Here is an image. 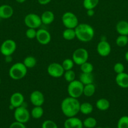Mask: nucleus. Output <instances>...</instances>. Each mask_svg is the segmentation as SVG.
<instances>
[{
    "label": "nucleus",
    "mask_w": 128,
    "mask_h": 128,
    "mask_svg": "<svg viewBox=\"0 0 128 128\" xmlns=\"http://www.w3.org/2000/svg\"><path fill=\"white\" fill-rule=\"evenodd\" d=\"M80 102L79 100L74 98H65L61 102V110L66 117L70 118L77 116L80 112Z\"/></svg>",
    "instance_id": "f257e3e1"
},
{
    "label": "nucleus",
    "mask_w": 128,
    "mask_h": 128,
    "mask_svg": "<svg viewBox=\"0 0 128 128\" xmlns=\"http://www.w3.org/2000/svg\"><path fill=\"white\" fill-rule=\"evenodd\" d=\"M76 38L81 42H87L93 40L95 31L92 26L87 23H79L75 28Z\"/></svg>",
    "instance_id": "f03ea898"
},
{
    "label": "nucleus",
    "mask_w": 128,
    "mask_h": 128,
    "mask_svg": "<svg viewBox=\"0 0 128 128\" xmlns=\"http://www.w3.org/2000/svg\"><path fill=\"white\" fill-rule=\"evenodd\" d=\"M28 72V69L24 64L21 62H18L13 64L9 70V76L12 80L15 81L22 80L26 76Z\"/></svg>",
    "instance_id": "7ed1b4c3"
},
{
    "label": "nucleus",
    "mask_w": 128,
    "mask_h": 128,
    "mask_svg": "<svg viewBox=\"0 0 128 128\" xmlns=\"http://www.w3.org/2000/svg\"><path fill=\"white\" fill-rule=\"evenodd\" d=\"M84 85L79 80H75L74 81L69 82L67 86V92L69 96L79 98L83 95Z\"/></svg>",
    "instance_id": "20e7f679"
},
{
    "label": "nucleus",
    "mask_w": 128,
    "mask_h": 128,
    "mask_svg": "<svg viewBox=\"0 0 128 128\" xmlns=\"http://www.w3.org/2000/svg\"><path fill=\"white\" fill-rule=\"evenodd\" d=\"M61 22L66 28L75 29L79 24L77 16L72 12L67 11L63 14Z\"/></svg>",
    "instance_id": "39448f33"
},
{
    "label": "nucleus",
    "mask_w": 128,
    "mask_h": 128,
    "mask_svg": "<svg viewBox=\"0 0 128 128\" xmlns=\"http://www.w3.org/2000/svg\"><path fill=\"white\" fill-rule=\"evenodd\" d=\"M89 54L87 50L84 48H79L74 51L72 56V59L75 64L80 66L84 62L88 61Z\"/></svg>",
    "instance_id": "423d86ee"
},
{
    "label": "nucleus",
    "mask_w": 128,
    "mask_h": 128,
    "mask_svg": "<svg viewBox=\"0 0 128 128\" xmlns=\"http://www.w3.org/2000/svg\"><path fill=\"white\" fill-rule=\"evenodd\" d=\"M25 103L21 106L18 107L15 109L14 111V118H15L16 121L21 122V123H26L30 120V112L25 106Z\"/></svg>",
    "instance_id": "0eeeda50"
},
{
    "label": "nucleus",
    "mask_w": 128,
    "mask_h": 128,
    "mask_svg": "<svg viewBox=\"0 0 128 128\" xmlns=\"http://www.w3.org/2000/svg\"><path fill=\"white\" fill-rule=\"evenodd\" d=\"M17 48L16 42L11 39L4 41L0 46V52L4 56H12Z\"/></svg>",
    "instance_id": "6e6552de"
},
{
    "label": "nucleus",
    "mask_w": 128,
    "mask_h": 128,
    "mask_svg": "<svg viewBox=\"0 0 128 128\" xmlns=\"http://www.w3.org/2000/svg\"><path fill=\"white\" fill-rule=\"evenodd\" d=\"M24 23L28 28L37 29L42 24L41 17L36 13H29L24 18Z\"/></svg>",
    "instance_id": "1a4fd4ad"
},
{
    "label": "nucleus",
    "mask_w": 128,
    "mask_h": 128,
    "mask_svg": "<svg viewBox=\"0 0 128 128\" xmlns=\"http://www.w3.org/2000/svg\"><path fill=\"white\" fill-rule=\"evenodd\" d=\"M47 72L49 76L54 78H59L63 76L65 70L63 68L61 64L58 62H51L48 66Z\"/></svg>",
    "instance_id": "9d476101"
},
{
    "label": "nucleus",
    "mask_w": 128,
    "mask_h": 128,
    "mask_svg": "<svg viewBox=\"0 0 128 128\" xmlns=\"http://www.w3.org/2000/svg\"><path fill=\"white\" fill-rule=\"evenodd\" d=\"M36 39L38 42L41 45H47L51 40V34L45 29H38L36 31Z\"/></svg>",
    "instance_id": "9b49d317"
},
{
    "label": "nucleus",
    "mask_w": 128,
    "mask_h": 128,
    "mask_svg": "<svg viewBox=\"0 0 128 128\" xmlns=\"http://www.w3.org/2000/svg\"><path fill=\"white\" fill-rule=\"evenodd\" d=\"M96 50L99 56L102 57H107L111 52V46L108 41L102 40L98 42Z\"/></svg>",
    "instance_id": "f8f14e48"
},
{
    "label": "nucleus",
    "mask_w": 128,
    "mask_h": 128,
    "mask_svg": "<svg viewBox=\"0 0 128 128\" xmlns=\"http://www.w3.org/2000/svg\"><path fill=\"white\" fill-rule=\"evenodd\" d=\"M45 100L44 94L38 90L33 91L30 95V101L34 106H42L45 102Z\"/></svg>",
    "instance_id": "ddd939ff"
},
{
    "label": "nucleus",
    "mask_w": 128,
    "mask_h": 128,
    "mask_svg": "<svg viewBox=\"0 0 128 128\" xmlns=\"http://www.w3.org/2000/svg\"><path fill=\"white\" fill-rule=\"evenodd\" d=\"M10 105L13 106L15 109L18 107L21 106L25 103V97L21 92H14L10 97Z\"/></svg>",
    "instance_id": "4468645a"
},
{
    "label": "nucleus",
    "mask_w": 128,
    "mask_h": 128,
    "mask_svg": "<svg viewBox=\"0 0 128 128\" xmlns=\"http://www.w3.org/2000/svg\"><path fill=\"white\" fill-rule=\"evenodd\" d=\"M83 127L82 121L75 116L68 118L64 122L65 128H83Z\"/></svg>",
    "instance_id": "2eb2a0df"
},
{
    "label": "nucleus",
    "mask_w": 128,
    "mask_h": 128,
    "mask_svg": "<svg viewBox=\"0 0 128 128\" xmlns=\"http://www.w3.org/2000/svg\"><path fill=\"white\" fill-rule=\"evenodd\" d=\"M115 82L117 85L122 88H128V74L125 72L117 74L115 76Z\"/></svg>",
    "instance_id": "dca6fc26"
},
{
    "label": "nucleus",
    "mask_w": 128,
    "mask_h": 128,
    "mask_svg": "<svg viewBox=\"0 0 128 128\" xmlns=\"http://www.w3.org/2000/svg\"><path fill=\"white\" fill-rule=\"evenodd\" d=\"M14 14L13 8L8 4H3L0 6V17L1 19H9Z\"/></svg>",
    "instance_id": "f3484780"
},
{
    "label": "nucleus",
    "mask_w": 128,
    "mask_h": 128,
    "mask_svg": "<svg viewBox=\"0 0 128 128\" xmlns=\"http://www.w3.org/2000/svg\"><path fill=\"white\" fill-rule=\"evenodd\" d=\"M42 24L49 25L52 23L55 20V14L51 11H45L40 16Z\"/></svg>",
    "instance_id": "a211bd4d"
},
{
    "label": "nucleus",
    "mask_w": 128,
    "mask_h": 128,
    "mask_svg": "<svg viewBox=\"0 0 128 128\" xmlns=\"http://www.w3.org/2000/svg\"><path fill=\"white\" fill-rule=\"evenodd\" d=\"M116 31L119 35L128 36V22L124 20L119 21L115 26Z\"/></svg>",
    "instance_id": "6ab92c4d"
},
{
    "label": "nucleus",
    "mask_w": 128,
    "mask_h": 128,
    "mask_svg": "<svg viewBox=\"0 0 128 128\" xmlns=\"http://www.w3.org/2000/svg\"><path fill=\"white\" fill-rule=\"evenodd\" d=\"M79 81L84 85L94 83V76L92 72L91 73H85L82 72L79 76Z\"/></svg>",
    "instance_id": "aec40b11"
},
{
    "label": "nucleus",
    "mask_w": 128,
    "mask_h": 128,
    "mask_svg": "<svg viewBox=\"0 0 128 128\" xmlns=\"http://www.w3.org/2000/svg\"><path fill=\"white\" fill-rule=\"evenodd\" d=\"M110 106V102L105 98H100L95 102V106L97 109L100 111H107L109 109Z\"/></svg>",
    "instance_id": "412c9836"
},
{
    "label": "nucleus",
    "mask_w": 128,
    "mask_h": 128,
    "mask_svg": "<svg viewBox=\"0 0 128 128\" xmlns=\"http://www.w3.org/2000/svg\"><path fill=\"white\" fill-rule=\"evenodd\" d=\"M94 107L91 103L89 102H84L80 103V112L83 114L88 115L92 112Z\"/></svg>",
    "instance_id": "4be33fe9"
},
{
    "label": "nucleus",
    "mask_w": 128,
    "mask_h": 128,
    "mask_svg": "<svg viewBox=\"0 0 128 128\" xmlns=\"http://www.w3.org/2000/svg\"><path fill=\"white\" fill-rule=\"evenodd\" d=\"M62 36L67 41H72L76 38L75 29L66 28L62 32Z\"/></svg>",
    "instance_id": "5701e85b"
},
{
    "label": "nucleus",
    "mask_w": 128,
    "mask_h": 128,
    "mask_svg": "<svg viewBox=\"0 0 128 128\" xmlns=\"http://www.w3.org/2000/svg\"><path fill=\"white\" fill-rule=\"evenodd\" d=\"M95 86L94 83L84 85L83 95L86 97H91L95 94Z\"/></svg>",
    "instance_id": "b1692460"
},
{
    "label": "nucleus",
    "mask_w": 128,
    "mask_h": 128,
    "mask_svg": "<svg viewBox=\"0 0 128 128\" xmlns=\"http://www.w3.org/2000/svg\"><path fill=\"white\" fill-rule=\"evenodd\" d=\"M44 114V110L42 106H34L31 110L30 114L33 118L35 120L41 118Z\"/></svg>",
    "instance_id": "393cba45"
},
{
    "label": "nucleus",
    "mask_w": 128,
    "mask_h": 128,
    "mask_svg": "<svg viewBox=\"0 0 128 128\" xmlns=\"http://www.w3.org/2000/svg\"><path fill=\"white\" fill-rule=\"evenodd\" d=\"M23 63L27 68V69H31L36 65L37 60L34 56H28L24 59Z\"/></svg>",
    "instance_id": "a878e982"
},
{
    "label": "nucleus",
    "mask_w": 128,
    "mask_h": 128,
    "mask_svg": "<svg viewBox=\"0 0 128 128\" xmlns=\"http://www.w3.org/2000/svg\"><path fill=\"white\" fill-rule=\"evenodd\" d=\"M82 122L84 126L86 128H94L96 127L97 121L93 117L87 118Z\"/></svg>",
    "instance_id": "bb28decb"
},
{
    "label": "nucleus",
    "mask_w": 128,
    "mask_h": 128,
    "mask_svg": "<svg viewBox=\"0 0 128 128\" xmlns=\"http://www.w3.org/2000/svg\"><path fill=\"white\" fill-rule=\"evenodd\" d=\"M99 2V0H84L83 6L84 8L87 10L94 9L96 8Z\"/></svg>",
    "instance_id": "cd10ccee"
},
{
    "label": "nucleus",
    "mask_w": 128,
    "mask_h": 128,
    "mask_svg": "<svg viewBox=\"0 0 128 128\" xmlns=\"http://www.w3.org/2000/svg\"><path fill=\"white\" fill-rule=\"evenodd\" d=\"M63 76L64 77L65 81L69 83V82H72V81H74L75 80L76 74H75V72L73 70H67V71H65Z\"/></svg>",
    "instance_id": "c85d7f7f"
},
{
    "label": "nucleus",
    "mask_w": 128,
    "mask_h": 128,
    "mask_svg": "<svg viewBox=\"0 0 128 128\" xmlns=\"http://www.w3.org/2000/svg\"><path fill=\"white\" fill-rule=\"evenodd\" d=\"M115 43L119 47H124L128 44V36L119 35L116 38Z\"/></svg>",
    "instance_id": "c756f323"
},
{
    "label": "nucleus",
    "mask_w": 128,
    "mask_h": 128,
    "mask_svg": "<svg viewBox=\"0 0 128 128\" xmlns=\"http://www.w3.org/2000/svg\"><path fill=\"white\" fill-rule=\"evenodd\" d=\"M80 70L82 72H85V73H91L94 71V66L90 62H84L82 64L80 65Z\"/></svg>",
    "instance_id": "7c9ffc66"
},
{
    "label": "nucleus",
    "mask_w": 128,
    "mask_h": 128,
    "mask_svg": "<svg viewBox=\"0 0 128 128\" xmlns=\"http://www.w3.org/2000/svg\"><path fill=\"white\" fill-rule=\"evenodd\" d=\"M74 64H75V63H74L72 59L70 58H67L65 59V60H64L63 61L62 63H61L63 68L64 69L65 71L73 70Z\"/></svg>",
    "instance_id": "2f4dec72"
},
{
    "label": "nucleus",
    "mask_w": 128,
    "mask_h": 128,
    "mask_svg": "<svg viewBox=\"0 0 128 128\" xmlns=\"http://www.w3.org/2000/svg\"><path fill=\"white\" fill-rule=\"evenodd\" d=\"M117 128H128V116H123L119 118L117 122Z\"/></svg>",
    "instance_id": "473e14b6"
},
{
    "label": "nucleus",
    "mask_w": 128,
    "mask_h": 128,
    "mask_svg": "<svg viewBox=\"0 0 128 128\" xmlns=\"http://www.w3.org/2000/svg\"><path fill=\"white\" fill-rule=\"evenodd\" d=\"M36 31H37V30H36V29L28 28L26 31V32H25V35L28 39L33 40V39L36 38Z\"/></svg>",
    "instance_id": "72a5a7b5"
},
{
    "label": "nucleus",
    "mask_w": 128,
    "mask_h": 128,
    "mask_svg": "<svg viewBox=\"0 0 128 128\" xmlns=\"http://www.w3.org/2000/svg\"><path fill=\"white\" fill-rule=\"evenodd\" d=\"M41 128H58L57 125L51 120H46L41 125Z\"/></svg>",
    "instance_id": "f704fd0d"
},
{
    "label": "nucleus",
    "mask_w": 128,
    "mask_h": 128,
    "mask_svg": "<svg viewBox=\"0 0 128 128\" xmlns=\"http://www.w3.org/2000/svg\"><path fill=\"white\" fill-rule=\"evenodd\" d=\"M114 72H115L116 74H119V73H121V72H124V64L121 62H116V63L114 64Z\"/></svg>",
    "instance_id": "c9c22d12"
},
{
    "label": "nucleus",
    "mask_w": 128,
    "mask_h": 128,
    "mask_svg": "<svg viewBox=\"0 0 128 128\" xmlns=\"http://www.w3.org/2000/svg\"><path fill=\"white\" fill-rule=\"evenodd\" d=\"M9 128H26L25 126V124L21 123V122H18V121H15L12 122Z\"/></svg>",
    "instance_id": "e433bc0d"
},
{
    "label": "nucleus",
    "mask_w": 128,
    "mask_h": 128,
    "mask_svg": "<svg viewBox=\"0 0 128 128\" xmlns=\"http://www.w3.org/2000/svg\"><path fill=\"white\" fill-rule=\"evenodd\" d=\"M38 3L41 5H46L50 3L51 0H37Z\"/></svg>",
    "instance_id": "4c0bfd02"
},
{
    "label": "nucleus",
    "mask_w": 128,
    "mask_h": 128,
    "mask_svg": "<svg viewBox=\"0 0 128 128\" xmlns=\"http://www.w3.org/2000/svg\"><path fill=\"white\" fill-rule=\"evenodd\" d=\"M95 14V11H94V9H90V10H87V15L89 17H92Z\"/></svg>",
    "instance_id": "58836bf2"
},
{
    "label": "nucleus",
    "mask_w": 128,
    "mask_h": 128,
    "mask_svg": "<svg viewBox=\"0 0 128 128\" xmlns=\"http://www.w3.org/2000/svg\"><path fill=\"white\" fill-rule=\"evenodd\" d=\"M5 61L8 63H10L11 62V61H13V59H12V56H5Z\"/></svg>",
    "instance_id": "ea45409f"
},
{
    "label": "nucleus",
    "mask_w": 128,
    "mask_h": 128,
    "mask_svg": "<svg viewBox=\"0 0 128 128\" xmlns=\"http://www.w3.org/2000/svg\"><path fill=\"white\" fill-rule=\"evenodd\" d=\"M124 57H125V60H126L127 62H128V51H127V52L125 53Z\"/></svg>",
    "instance_id": "a19ab883"
},
{
    "label": "nucleus",
    "mask_w": 128,
    "mask_h": 128,
    "mask_svg": "<svg viewBox=\"0 0 128 128\" xmlns=\"http://www.w3.org/2000/svg\"><path fill=\"white\" fill-rule=\"evenodd\" d=\"M26 1V0H16V2H18V3H23V2H25Z\"/></svg>",
    "instance_id": "79ce46f5"
},
{
    "label": "nucleus",
    "mask_w": 128,
    "mask_h": 128,
    "mask_svg": "<svg viewBox=\"0 0 128 128\" xmlns=\"http://www.w3.org/2000/svg\"><path fill=\"white\" fill-rule=\"evenodd\" d=\"M94 128H102V127H95Z\"/></svg>",
    "instance_id": "37998d69"
},
{
    "label": "nucleus",
    "mask_w": 128,
    "mask_h": 128,
    "mask_svg": "<svg viewBox=\"0 0 128 128\" xmlns=\"http://www.w3.org/2000/svg\"><path fill=\"white\" fill-rule=\"evenodd\" d=\"M1 78H0V85H1Z\"/></svg>",
    "instance_id": "c03bdc74"
},
{
    "label": "nucleus",
    "mask_w": 128,
    "mask_h": 128,
    "mask_svg": "<svg viewBox=\"0 0 128 128\" xmlns=\"http://www.w3.org/2000/svg\"><path fill=\"white\" fill-rule=\"evenodd\" d=\"M1 20V17H0V20Z\"/></svg>",
    "instance_id": "a18cd8bd"
}]
</instances>
